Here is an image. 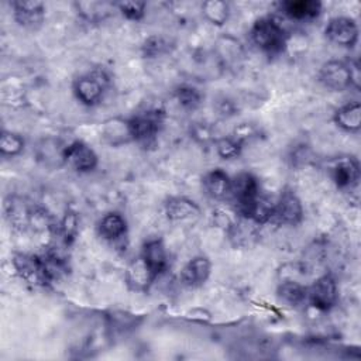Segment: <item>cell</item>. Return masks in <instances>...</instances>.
Returning a JSON list of instances; mask_svg holds the SVG:
<instances>
[{"label": "cell", "instance_id": "26", "mask_svg": "<svg viewBox=\"0 0 361 361\" xmlns=\"http://www.w3.org/2000/svg\"><path fill=\"white\" fill-rule=\"evenodd\" d=\"M175 97L178 103L186 110H195L202 104V93L199 89L190 85H180L175 90Z\"/></svg>", "mask_w": 361, "mask_h": 361}, {"label": "cell", "instance_id": "2", "mask_svg": "<svg viewBox=\"0 0 361 361\" xmlns=\"http://www.w3.org/2000/svg\"><path fill=\"white\" fill-rule=\"evenodd\" d=\"M107 83H109V79L106 73L102 71H94L75 79L72 89H73L75 97L82 104L87 107H93L102 102L106 93Z\"/></svg>", "mask_w": 361, "mask_h": 361}, {"label": "cell", "instance_id": "28", "mask_svg": "<svg viewBox=\"0 0 361 361\" xmlns=\"http://www.w3.org/2000/svg\"><path fill=\"white\" fill-rule=\"evenodd\" d=\"M169 48H171V44L166 38L161 35H151L142 42L141 51L145 58H157L169 52Z\"/></svg>", "mask_w": 361, "mask_h": 361}, {"label": "cell", "instance_id": "25", "mask_svg": "<svg viewBox=\"0 0 361 361\" xmlns=\"http://www.w3.org/2000/svg\"><path fill=\"white\" fill-rule=\"evenodd\" d=\"M202 11L204 18L214 24V25H223L228 20L230 8L226 1L221 0H207L202 4Z\"/></svg>", "mask_w": 361, "mask_h": 361}, {"label": "cell", "instance_id": "5", "mask_svg": "<svg viewBox=\"0 0 361 361\" xmlns=\"http://www.w3.org/2000/svg\"><path fill=\"white\" fill-rule=\"evenodd\" d=\"M13 267L16 272L27 283L34 286H47L51 283L41 255L32 254H14Z\"/></svg>", "mask_w": 361, "mask_h": 361}, {"label": "cell", "instance_id": "4", "mask_svg": "<svg viewBox=\"0 0 361 361\" xmlns=\"http://www.w3.org/2000/svg\"><path fill=\"white\" fill-rule=\"evenodd\" d=\"M259 193V183L252 173L241 172L231 179L230 197L235 204V213L238 216H244Z\"/></svg>", "mask_w": 361, "mask_h": 361}, {"label": "cell", "instance_id": "32", "mask_svg": "<svg viewBox=\"0 0 361 361\" xmlns=\"http://www.w3.org/2000/svg\"><path fill=\"white\" fill-rule=\"evenodd\" d=\"M221 51H220V56L226 59V62H231V61H237L238 56H241V47L240 42L233 39L231 37H224L220 39L219 42Z\"/></svg>", "mask_w": 361, "mask_h": 361}, {"label": "cell", "instance_id": "9", "mask_svg": "<svg viewBox=\"0 0 361 361\" xmlns=\"http://www.w3.org/2000/svg\"><path fill=\"white\" fill-rule=\"evenodd\" d=\"M62 159L63 165L80 173L90 172L97 166V155L93 148L79 140L65 145Z\"/></svg>", "mask_w": 361, "mask_h": 361}, {"label": "cell", "instance_id": "17", "mask_svg": "<svg viewBox=\"0 0 361 361\" xmlns=\"http://www.w3.org/2000/svg\"><path fill=\"white\" fill-rule=\"evenodd\" d=\"M102 138L111 147H118L133 141L130 120L121 117L107 118L102 124Z\"/></svg>", "mask_w": 361, "mask_h": 361}, {"label": "cell", "instance_id": "30", "mask_svg": "<svg viewBox=\"0 0 361 361\" xmlns=\"http://www.w3.org/2000/svg\"><path fill=\"white\" fill-rule=\"evenodd\" d=\"M116 7L121 14L133 21H138L144 17L145 14V7L147 4L142 1H124V3H117Z\"/></svg>", "mask_w": 361, "mask_h": 361}, {"label": "cell", "instance_id": "16", "mask_svg": "<svg viewBox=\"0 0 361 361\" xmlns=\"http://www.w3.org/2000/svg\"><path fill=\"white\" fill-rule=\"evenodd\" d=\"M124 279L127 286L134 292H147L148 288L155 282V276L144 262L141 257L131 261L126 269Z\"/></svg>", "mask_w": 361, "mask_h": 361}, {"label": "cell", "instance_id": "7", "mask_svg": "<svg viewBox=\"0 0 361 361\" xmlns=\"http://www.w3.org/2000/svg\"><path fill=\"white\" fill-rule=\"evenodd\" d=\"M338 288L337 282L330 275H323L317 278L307 288V302L317 310L327 312L337 303Z\"/></svg>", "mask_w": 361, "mask_h": 361}, {"label": "cell", "instance_id": "20", "mask_svg": "<svg viewBox=\"0 0 361 361\" xmlns=\"http://www.w3.org/2000/svg\"><path fill=\"white\" fill-rule=\"evenodd\" d=\"M164 212L171 221H185L196 217L200 213V209L192 199L185 196H173L165 202Z\"/></svg>", "mask_w": 361, "mask_h": 361}, {"label": "cell", "instance_id": "3", "mask_svg": "<svg viewBox=\"0 0 361 361\" xmlns=\"http://www.w3.org/2000/svg\"><path fill=\"white\" fill-rule=\"evenodd\" d=\"M319 82L333 92H344L354 85L353 66L344 61H327L317 73Z\"/></svg>", "mask_w": 361, "mask_h": 361}, {"label": "cell", "instance_id": "21", "mask_svg": "<svg viewBox=\"0 0 361 361\" xmlns=\"http://www.w3.org/2000/svg\"><path fill=\"white\" fill-rule=\"evenodd\" d=\"M281 10L292 20H313L322 13V3L316 0H290L281 3Z\"/></svg>", "mask_w": 361, "mask_h": 361}, {"label": "cell", "instance_id": "18", "mask_svg": "<svg viewBox=\"0 0 361 361\" xmlns=\"http://www.w3.org/2000/svg\"><path fill=\"white\" fill-rule=\"evenodd\" d=\"M203 190L212 200H224L230 196L231 178L220 168L212 169L203 176Z\"/></svg>", "mask_w": 361, "mask_h": 361}, {"label": "cell", "instance_id": "1", "mask_svg": "<svg viewBox=\"0 0 361 361\" xmlns=\"http://www.w3.org/2000/svg\"><path fill=\"white\" fill-rule=\"evenodd\" d=\"M250 38L259 51L268 55L281 54L288 42V34L282 24L269 16L261 17L252 24Z\"/></svg>", "mask_w": 361, "mask_h": 361}, {"label": "cell", "instance_id": "23", "mask_svg": "<svg viewBox=\"0 0 361 361\" xmlns=\"http://www.w3.org/2000/svg\"><path fill=\"white\" fill-rule=\"evenodd\" d=\"M276 293L281 302L292 307H298L307 302V288L293 279L282 281L278 286Z\"/></svg>", "mask_w": 361, "mask_h": 361}, {"label": "cell", "instance_id": "10", "mask_svg": "<svg viewBox=\"0 0 361 361\" xmlns=\"http://www.w3.org/2000/svg\"><path fill=\"white\" fill-rule=\"evenodd\" d=\"M324 34L336 45L353 47L358 39V25L353 18L338 16L327 23Z\"/></svg>", "mask_w": 361, "mask_h": 361}, {"label": "cell", "instance_id": "27", "mask_svg": "<svg viewBox=\"0 0 361 361\" xmlns=\"http://www.w3.org/2000/svg\"><path fill=\"white\" fill-rule=\"evenodd\" d=\"M24 138L13 131L3 130L0 135V152L3 157H17L24 149Z\"/></svg>", "mask_w": 361, "mask_h": 361}, {"label": "cell", "instance_id": "6", "mask_svg": "<svg viewBox=\"0 0 361 361\" xmlns=\"http://www.w3.org/2000/svg\"><path fill=\"white\" fill-rule=\"evenodd\" d=\"M130 120V128L133 141L140 144H149L155 141L161 127L164 124V113L159 110H148L138 113Z\"/></svg>", "mask_w": 361, "mask_h": 361}, {"label": "cell", "instance_id": "31", "mask_svg": "<svg viewBox=\"0 0 361 361\" xmlns=\"http://www.w3.org/2000/svg\"><path fill=\"white\" fill-rule=\"evenodd\" d=\"M59 234L65 244L71 243L78 234V217L75 213H66L59 224Z\"/></svg>", "mask_w": 361, "mask_h": 361}, {"label": "cell", "instance_id": "14", "mask_svg": "<svg viewBox=\"0 0 361 361\" xmlns=\"http://www.w3.org/2000/svg\"><path fill=\"white\" fill-rule=\"evenodd\" d=\"M212 262L207 257L197 255L188 261L180 271L179 279L186 288H199L202 286L210 276Z\"/></svg>", "mask_w": 361, "mask_h": 361}, {"label": "cell", "instance_id": "19", "mask_svg": "<svg viewBox=\"0 0 361 361\" xmlns=\"http://www.w3.org/2000/svg\"><path fill=\"white\" fill-rule=\"evenodd\" d=\"M97 233L103 240L109 243H117L127 234V221L117 212L106 213L97 221Z\"/></svg>", "mask_w": 361, "mask_h": 361}, {"label": "cell", "instance_id": "15", "mask_svg": "<svg viewBox=\"0 0 361 361\" xmlns=\"http://www.w3.org/2000/svg\"><path fill=\"white\" fill-rule=\"evenodd\" d=\"M140 257L144 259L155 278L165 272L168 268V252L164 243L158 238L148 240L141 248Z\"/></svg>", "mask_w": 361, "mask_h": 361}, {"label": "cell", "instance_id": "24", "mask_svg": "<svg viewBox=\"0 0 361 361\" xmlns=\"http://www.w3.org/2000/svg\"><path fill=\"white\" fill-rule=\"evenodd\" d=\"M75 6H76L79 14L86 21H90V23L103 20L116 7V4L106 3V1H80V3H76Z\"/></svg>", "mask_w": 361, "mask_h": 361}, {"label": "cell", "instance_id": "29", "mask_svg": "<svg viewBox=\"0 0 361 361\" xmlns=\"http://www.w3.org/2000/svg\"><path fill=\"white\" fill-rule=\"evenodd\" d=\"M216 152L223 159H234L241 154L243 142L234 137H221L216 140Z\"/></svg>", "mask_w": 361, "mask_h": 361}, {"label": "cell", "instance_id": "13", "mask_svg": "<svg viewBox=\"0 0 361 361\" xmlns=\"http://www.w3.org/2000/svg\"><path fill=\"white\" fill-rule=\"evenodd\" d=\"M14 20L27 30H37L45 18V6L42 1H13Z\"/></svg>", "mask_w": 361, "mask_h": 361}, {"label": "cell", "instance_id": "22", "mask_svg": "<svg viewBox=\"0 0 361 361\" xmlns=\"http://www.w3.org/2000/svg\"><path fill=\"white\" fill-rule=\"evenodd\" d=\"M333 120L344 131L355 133L361 128V104L358 102L345 103L334 111Z\"/></svg>", "mask_w": 361, "mask_h": 361}, {"label": "cell", "instance_id": "12", "mask_svg": "<svg viewBox=\"0 0 361 361\" xmlns=\"http://www.w3.org/2000/svg\"><path fill=\"white\" fill-rule=\"evenodd\" d=\"M330 175L338 189H353L360 180V165L353 157H341L331 162Z\"/></svg>", "mask_w": 361, "mask_h": 361}, {"label": "cell", "instance_id": "11", "mask_svg": "<svg viewBox=\"0 0 361 361\" xmlns=\"http://www.w3.org/2000/svg\"><path fill=\"white\" fill-rule=\"evenodd\" d=\"M261 224L251 219L238 216L227 227V235L230 243L237 248H248L254 245L259 238Z\"/></svg>", "mask_w": 361, "mask_h": 361}, {"label": "cell", "instance_id": "8", "mask_svg": "<svg viewBox=\"0 0 361 361\" xmlns=\"http://www.w3.org/2000/svg\"><path fill=\"white\" fill-rule=\"evenodd\" d=\"M303 220L300 199L289 189L283 190L274 204L271 221L282 226H296Z\"/></svg>", "mask_w": 361, "mask_h": 361}]
</instances>
